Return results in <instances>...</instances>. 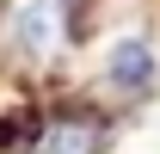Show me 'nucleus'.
<instances>
[{
	"instance_id": "1",
	"label": "nucleus",
	"mask_w": 160,
	"mask_h": 154,
	"mask_svg": "<svg viewBox=\"0 0 160 154\" xmlns=\"http://www.w3.org/2000/svg\"><path fill=\"white\" fill-rule=\"evenodd\" d=\"M105 80L117 86V93H142L148 80H154V49L142 37H123L117 49H111V68H105Z\"/></svg>"
},
{
	"instance_id": "2",
	"label": "nucleus",
	"mask_w": 160,
	"mask_h": 154,
	"mask_svg": "<svg viewBox=\"0 0 160 154\" xmlns=\"http://www.w3.org/2000/svg\"><path fill=\"white\" fill-rule=\"evenodd\" d=\"M99 148V123H74V117H62L56 130L43 136V154H92Z\"/></svg>"
},
{
	"instance_id": "3",
	"label": "nucleus",
	"mask_w": 160,
	"mask_h": 154,
	"mask_svg": "<svg viewBox=\"0 0 160 154\" xmlns=\"http://www.w3.org/2000/svg\"><path fill=\"white\" fill-rule=\"evenodd\" d=\"M49 19H56L49 6H31V13H25V19H19V37L31 43V49H43V43H49Z\"/></svg>"
}]
</instances>
